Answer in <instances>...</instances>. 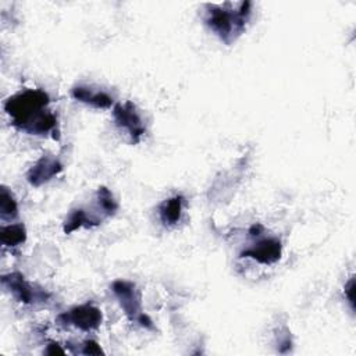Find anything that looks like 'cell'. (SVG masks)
I'll return each instance as SVG.
<instances>
[{"mask_svg":"<svg viewBox=\"0 0 356 356\" xmlns=\"http://www.w3.org/2000/svg\"><path fill=\"white\" fill-rule=\"evenodd\" d=\"M206 25L227 44L234 42L246 26L250 17V3L243 1L238 8H227L224 6L207 4L206 6Z\"/></svg>","mask_w":356,"mask_h":356,"instance_id":"obj_1","label":"cell"},{"mask_svg":"<svg viewBox=\"0 0 356 356\" xmlns=\"http://www.w3.org/2000/svg\"><path fill=\"white\" fill-rule=\"evenodd\" d=\"M50 103L49 95L42 89H25L4 103V110L11 118V124L26 132L28 128L40 117Z\"/></svg>","mask_w":356,"mask_h":356,"instance_id":"obj_2","label":"cell"},{"mask_svg":"<svg viewBox=\"0 0 356 356\" xmlns=\"http://www.w3.org/2000/svg\"><path fill=\"white\" fill-rule=\"evenodd\" d=\"M113 117L117 127L129 135L132 143L140 142L146 132V127L140 113L132 102L128 100L125 103L115 104L113 108Z\"/></svg>","mask_w":356,"mask_h":356,"instance_id":"obj_3","label":"cell"},{"mask_svg":"<svg viewBox=\"0 0 356 356\" xmlns=\"http://www.w3.org/2000/svg\"><path fill=\"white\" fill-rule=\"evenodd\" d=\"M57 321L63 325H72L82 331H92L102 324L103 314L102 310L95 305L83 303L70 309L65 313H61L57 317Z\"/></svg>","mask_w":356,"mask_h":356,"instance_id":"obj_4","label":"cell"},{"mask_svg":"<svg viewBox=\"0 0 356 356\" xmlns=\"http://www.w3.org/2000/svg\"><path fill=\"white\" fill-rule=\"evenodd\" d=\"M111 289L114 295L117 296L124 313L131 321H136L142 314V307H140V293L136 288V285L131 281H124V280H117L113 282Z\"/></svg>","mask_w":356,"mask_h":356,"instance_id":"obj_5","label":"cell"},{"mask_svg":"<svg viewBox=\"0 0 356 356\" xmlns=\"http://www.w3.org/2000/svg\"><path fill=\"white\" fill-rule=\"evenodd\" d=\"M1 282L18 302L25 305H31L39 299L44 300L47 296L44 292L33 289V286L25 280V277L17 271L3 275Z\"/></svg>","mask_w":356,"mask_h":356,"instance_id":"obj_6","label":"cell"},{"mask_svg":"<svg viewBox=\"0 0 356 356\" xmlns=\"http://www.w3.org/2000/svg\"><path fill=\"white\" fill-rule=\"evenodd\" d=\"M63 171V164L58 159L43 154L26 172V179L33 186H40L50 179H53L57 174Z\"/></svg>","mask_w":356,"mask_h":356,"instance_id":"obj_7","label":"cell"},{"mask_svg":"<svg viewBox=\"0 0 356 356\" xmlns=\"http://www.w3.org/2000/svg\"><path fill=\"white\" fill-rule=\"evenodd\" d=\"M282 253V245L277 238H266L245 249L241 257H250L261 264H273L280 260Z\"/></svg>","mask_w":356,"mask_h":356,"instance_id":"obj_8","label":"cell"},{"mask_svg":"<svg viewBox=\"0 0 356 356\" xmlns=\"http://www.w3.org/2000/svg\"><path fill=\"white\" fill-rule=\"evenodd\" d=\"M71 95L75 100L89 104L96 108H108L113 104V97L110 95H107L103 90L93 89V88L85 86V85L74 86L71 90Z\"/></svg>","mask_w":356,"mask_h":356,"instance_id":"obj_9","label":"cell"},{"mask_svg":"<svg viewBox=\"0 0 356 356\" xmlns=\"http://www.w3.org/2000/svg\"><path fill=\"white\" fill-rule=\"evenodd\" d=\"M182 207H184V197L181 195H175L165 199L159 206V216L161 222L168 227L175 225L181 220Z\"/></svg>","mask_w":356,"mask_h":356,"instance_id":"obj_10","label":"cell"},{"mask_svg":"<svg viewBox=\"0 0 356 356\" xmlns=\"http://www.w3.org/2000/svg\"><path fill=\"white\" fill-rule=\"evenodd\" d=\"M0 241L7 248H15L26 241V229L24 224L3 225L0 229Z\"/></svg>","mask_w":356,"mask_h":356,"instance_id":"obj_11","label":"cell"},{"mask_svg":"<svg viewBox=\"0 0 356 356\" xmlns=\"http://www.w3.org/2000/svg\"><path fill=\"white\" fill-rule=\"evenodd\" d=\"M96 224H99V221L92 218L83 209H74L64 221V232L71 234L82 227H92Z\"/></svg>","mask_w":356,"mask_h":356,"instance_id":"obj_12","label":"cell"},{"mask_svg":"<svg viewBox=\"0 0 356 356\" xmlns=\"http://www.w3.org/2000/svg\"><path fill=\"white\" fill-rule=\"evenodd\" d=\"M18 216L17 200L8 188L1 186L0 189V217L1 220H14Z\"/></svg>","mask_w":356,"mask_h":356,"instance_id":"obj_13","label":"cell"},{"mask_svg":"<svg viewBox=\"0 0 356 356\" xmlns=\"http://www.w3.org/2000/svg\"><path fill=\"white\" fill-rule=\"evenodd\" d=\"M96 200H97V207H99V210L102 211L103 216H107V217L114 216L115 211L118 210L117 200L114 199L110 189H107L106 186H100L97 189Z\"/></svg>","mask_w":356,"mask_h":356,"instance_id":"obj_14","label":"cell"},{"mask_svg":"<svg viewBox=\"0 0 356 356\" xmlns=\"http://www.w3.org/2000/svg\"><path fill=\"white\" fill-rule=\"evenodd\" d=\"M82 353L83 355H102L103 350L100 348V345L93 341V339H86L83 343H82Z\"/></svg>","mask_w":356,"mask_h":356,"instance_id":"obj_15","label":"cell"},{"mask_svg":"<svg viewBox=\"0 0 356 356\" xmlns=\"http://www.w3.org/2000/svg\"><path fill=\"white\" fill-rule=\"evenodd\" d=\"M345 298L350 305V309L355 310V280L350 278L345 285Z\"/></svg>","mask_w":356,"mask_h":356,"instance_id":"obj_16","label":"cell"},{"mask_svg":"<svg viewBox=\"0 0 356 356\" xmlns=\"http://www.w3.org/2000/svg\"><path fill=\"white\" fill-rule=\"evenodd\" d=\"M44 353L47 355H64L65 350L57 343V342H50L44 350Z\"/></svg>","mask_w":356,"mask_h":356,"instance_id":"obj_17","label":"cell"},{"mask_svg":"<svg viewBox=\"0 0 356 356\" xmlns=\"http://www.w3.org/2000/svg\"><path fill=\"white\" fill-rule=\"evenodd\" d=\"M261 232H263V225H260V224H254V225L249 229L250 236H259Z\"/></svg>","mask_w":356,"mask_h":356,"instance_id":"obj_18","label":"cell"}]
</instances>
